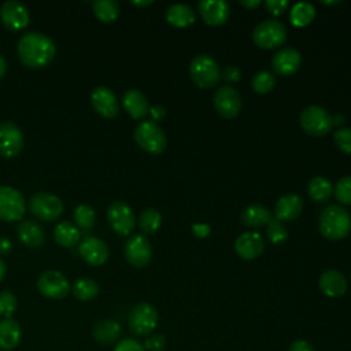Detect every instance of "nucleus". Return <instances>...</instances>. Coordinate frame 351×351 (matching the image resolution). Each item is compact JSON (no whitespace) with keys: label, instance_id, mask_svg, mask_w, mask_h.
Listing matches in <instances>:
<instances>
[{"label":"nucleus","instance_id":"1","mask_svg":"<svg viewBox=\"0 0 351 351\" xmlns=\"http://www.w3.org/2000/svg\"><path fill=\"white\" fill-rule=\"evenodd\" d=\"M55 53V43L44 33L29 32L25 33L18 41V56L27 67H44L52 62Z\"/></svg>","mask_w":351,"mask_h":351},{"label":"nucleus","instance_id":"2","mask_svg":"<svg viewBox=\"0 0 351 351\" xmlns=\"http://www.w3.org/2000/svg\"><path fill=\"white\" fill-rule=\"evenodd\" d=\"M318 226L326 239L341 240L351 230V215L344 207L330 204L321 211Z\"/></svg>","mask_w":351,"mask_h":351},{"label":"nucleus","instance_id":"3","mask_svg":"<svg viewBox=\"0 0 351 351\" xmlns=\"http://www.w3.org/2000/svg\"><path fill=\"white\" fill-rule=\"evenodd\" d=\"M189 74L192 81L203 89L213 88L221 78V70L217 60L207 53H199L192 59Z\"/></svg>","mask_w":351,"mask_h":351},{"label":"nucleus","instance_id":"4","mask_svg":"<svg viewBox=\"0 0 351 351\" xmlns=\"http://www.w3.org/2000/svg\"><path fill=\"white\" fill-rule=\"evenodd\" d=\"M134 141L149 154H160L167 145V138L162 128L152 121L140 122L133 132Z\"/></svg>","mask_w":351,"mask_h":351},{"label":"nucleus","instance_id":"5","mask_svg":"<svg viewBox=\"0 0 351 351\" xmlns=\"http://www.w3.org/2000/svg\"><path fill=\"white\" fill-rule=\"evenodd\" d=\"M252 40L256 47L273 49L282 45L287 40V27L277 19H266L258 23L252 30Z\"/></svg>","mask_w":351,"mask_h":351},{"label":"nucleus","instance_id":"6","mask_svg":"<svg viewBox=\"0 0 351 351\" xmlns=\"http://www.w3.org/2000/svg\"><path fill=\"white\" fill-rule=\"evenodd\" d=\"M299 122L302 129L314 137L325 136L330 132L333 126V118L328 114V111L317 104L307 106L302 110Z\"/></svg>","mask_w":351,"mask_h":351},{"label":"nucleus","instance_id":"7","mask_svg":"<svg viewBox=\"0 0 351 351\" xmlns=\"http://www.w3.org/2000/svg\"><path fill=\"white\" fill-rule=\"evenodd\" d=\"M29 211L41 221H55L63 214V202L53 193L38 192L30 196Z\"/></svg>","mask_w":351,"mask_h":351},{"label":"nucleus","instance_id":"8","mask_svg":"<svg viewBox=\"0 0 351 351\" xmlns=\"http://www.w3.org/2000/svg\"><path fill=\"white\" fill-rule=\"evenodd\" d=\"M158 325L156 308L147 303L140 302L129 313V328L137 336H147L154 332Z\"/></svg>","mask_w":351,"mask_h":351},{"label":"nucleus","instance_id":"9","mask_svg":"<svg viewBox=\"0 0 351 351\" xmlns=\"http://www.w3.org/2000/svg\"><path fill=\"white\" fill-rule=\"evenodd\" d=\"M26 211L22 193L8 185H0V219L14 222L22 219Z\"/></svg>","mask_w":351,"mask_h":351},{"label":"nucleus","instance_id":"10","mask_svg":"<svg viewBox=\"0 0 351 351\" xmlns=\"http://www.w3.org/2000/svg\"><path fill=\"white\" fill-rule=\"evenodd\" d=\"M38 292L48 299H63L70 292L67 278L58 270H45L37 278Z\"/></svg>","mask_w":351,"mask_h":351},{"label":"nucleus","instance_id":"11","mask_svg":"<svg viewBox=\"0 0 351 351\" xmlns=\"http://www.w3.org/2000/svg\"><path fill=\"white\" fill-rule=\"evenodd\" d=\"M107 221L112 230L119 236H128L136 225L132 208L123 202H114L108 206Z\"/></svg>","mask_w":351,"mask_h":351},{"label":"nucleus","instance_id":"12","mask_svg":"<svg viewBox=\"0 0 351 351\" xmlns=\"http://www.w3.org/2000/svg\"><path fill=\"white\" fill-rule=\"evenodd\" d=\"M214 106L222 118L232 119L241 110V96L234 86L223 85L214 95Z\"/></svg>","mask_w":351,"mask_h":351},{"label":"nucleus","instance_id":"13","mask_svg":"<svg viewBox=\"0 0 351 351\" xmlns=\"http://www.w3.org/2000/svg\"><path fill=\"white\" fill-rule=\"evenodd\" d=\"M125 258L134 267H144L152 258V247L144 234L132 236L125 244Z\"/></svg>","mask_w":351,"mask_h":351},{"label":"nucleus","instance_id":"14","mask_svg":"<svg viewBox=\"0 0 351 351\" xmlns=\"http://www.w3.org/2000/svg\"><path fill=\"white\" fill-rule=\"evenodd\" d=\"M23 148V134L19 126L11 121L0 123V155L4 158L16 156Z\"/></svg>","mask_w":351,"mask_h":351},{"label":"nucleus","instance_id":"15","mask_svg":"<svg viewBox=\"0 0 351 351\" xmlns=\"http://www.w3.org/2000/svg\"><path fill=\"white\" fill-rule=\"evenodd\" d=\"M0 19L8 30L18 32L27 26L30 15L21 1L7 0L0 7Z\"/></svg>","mask_w":351,"mask_h":351},{"label":"nucleus","instance_id":"16","mask_svg":"<svg viewBox=\"0 0 351 351\" xmlns=\"http://www.w3.org/2000/svg\"><path fill=\"white\" fill-rule=\"evenodd\" d=\"M78 254L86 263L92 266H100L108 259L110 251L107 244L101 239L95 236H86L82 239V241H80Z\"/></svg>","mask_w":351,"mask_h":351},{"label":"nucleus","instance_id":"17","mask_svg":"<svg viewBox=\"0 0 351 351\" xmlns=\"http://www.w3.org/2000/svg\"><path fill=\"white\" fill-rule=\"evenodd\" d=\"M90 101L96 112L104 118H115L119 112V104L115 93L107 86H97L90 95Z\"/></svg>","mask_w":351,"mask_h":351},{"label":"nucleus","instance_id":"18","mask_svg":"<svg viewBox=\"0 0 351 351\" xmlns=\"http://www.w3.org/2000/svg\"><path fill=\"white\" fill-rule=\"evenodd\" d=\"M197 8L203 21L211 26L223 25L230 14L229 3L225 0H202Z\"/></svg>","mask_w":351,"mask_h":351},{"label":"nucleus","instance_id":"19","mask_svg":"<svg viewBox=\"0 0 351 351\" xmlns=\"http://www.w3.org/2000/svg\"><path fill=\"white\" fill-rule=\"evenodd\" d=\"M302 64V55L295 48H281L273 55V70L280 75H291L299 70Z\"/></svg>","mask_w":351,"mask_h":351},{"label":"nucleus","instance_id":"20","mask_svg":"<svg viewBox=\"0 0 351 351\" xmlns=\"http://www.w3.org/2000/svg\"><path fill=\"white\" fill-rule=\"evenodd\" d=\"M234 250L240 258L251 261L263 252L265 240L256 232H245L236 239Z\"/></svg>","mask_w":351,"mask_h":351},{"label":"nucleus","instance_id":"21","mask_svg":"<svg viewBox=\"0 0 351 351\" xmlns=\"http://www.w3.org/2000/svg\"><path fill=\"white\" fill-rule=\"evenodd\" d=\"M303 210V200L296 193H288L281 196L274 207V215L278 221H293L296 219Z\"/></svg>","mask_w":351,"mask_h":351},{"label":"nucleus","instance_id":"22","mask_svg":"<svg viewBox=\"0 0 351 351\" xmlns=\"http://www.w3.org/2000/svg\"><path fill=\"white\" fill-rule=\"evenodd\" d=\"M18 239L29 248H40L45 243L43 226L33 219H23L16 228Z\"/></svg>","mask_w":351,"mask_h":351},{"label":"nucleus","instance_id":"23","mask_svg":"<svg viewBox=\"0 0 351 351\" xmlns=\"http://www.w3.org/2000/svg\"><path fill=\"white\" fill-rule=\"evenodd\" d=\"M319 289L329 298H339L347 291L346 277L339 270H325L318 280Z\"/></svg>","mask_w":351,"mask_h":351},{"label":"nucleus","instance_id":"24","mask_svg":"<svg viewBox=\"0 0 351 351\" xmlns=\"http://www.w3.org/2000/svg\"><path fill=\"white\" fill-rule=\"evenodd\" d=\"M122 106L133 119H143L149 112L147 97L137 89H129L123 93Z\"/></svg>","mask_w":351,"mask_h":351},{"label":"nucleus","instance_id":"25","mask_svg":"<svg viewBox=\"0 0 351 351\" xmlns=\"http://www.w3.org/2000/svg\"><path fill=\"white\" fill-rule=\"evenodd\" d=\"M22 337V329L19 324L12 318L0 319V350H14Z\"/></svg>","mask_w":351,"mask_h":351},{"label":"nucleus","instance_id":"26","mask_svg":"<svg viewBox=\"0 0 351 351\" xmlns=\"http://www.w3.org/2000/svg\"><path fill=\"white\" fill-rule=\"evenodd\" d=\"M166 19L174 27H186L195 22V11L188 4L176 3L166 8Z\"/></svg>","mask_w":351,"mask_h":351},{"label":"nucleus","instance_id":"27","mask_svg":"<svg viewBox=\"0 0 351 351\" xmlns=\"http://www.w3.org/2000/svg\"><path fill=\"white\" fill-rule=\"evenodd\" d=\"M270 218V211L263 204H251L245 207L241 213V222L252 229H258L267 225Z\"/></svg>","mask_w":351,"mask_h":351},{"label":"nucleus","instance_id":"28","mask_svg":"<svg viewBox=\"0 0 351 351\" xmlns=\"http://www.w3.org/2000/svg\"><path fill=\"white\" fill-rule=\"evenodd\" d=\"M122 333L121 325L114 319H101L93 328V337L100 344L114 343Z\"/></svg>","mask_w":351,"mask_h":351},{"label":"nucleus","instance_id":"29","mask_svg":"<svg viewBox=\"0 0 351 351\" xmlns=\"http://www.w3.org/2000/svg\"><path fill=\"white\" fill-rule=\"evenodd\" d=\"M53 239L59 245L71 248L80 241V230L74 223L62 221L53 229Z\"/></svg>","mask_w":351,"mask_h":351},{"label":"nucleus","instance_id":"30","mask_svg":"<svg viewBox=\"0 0 351 351\" xmlns=\"http://www.w3.org/2000/svg\"><path fill=\"white\" fill-rule=\"evenodd\" d=\"M307 191L314 202H326L333 193V185L325 177L317 176L310 180Z\"/></svg>","mask_w":351,"mask_h":351},{"label":"nucleus","instance_id":"31","mask_svg":"<svg viewBox=\"0 0 351 351\" xmlns=\"http://www.w3.org/2000/svg\"><path fill=\"white\" fill-rule=\"evenodd\" d=\"M71 292L78 300H92L99 295V284L92 278H78L71 285Z\"/></svg>","mask_w":351,"mask_h":351},{"label":"nucleus","instance_id":"32","mask_svg":"<svg viewBox=\"0 0 351 351\" xmlns=\"http://www.w3.org/2000/svg\"><path fill=\"white\" fill-rule=\"evenodd\" d=\"M93 12L104 23L114 22L119 15V4L115 0H95Z\"/></svg>","mask_w":351,"mask_h":351},{"label":"nucleus","instance_id":"33","mask_svg":"<svg viewBox=\"0 0 351 351\" xmlns=\"http://www.w3.org/2000/svg\"><path fill=\"white\" fill-rule=\"evenodd\" d=\"M314 15H315L314 5L307 1H300L292 7L291 22L298 27H303L313 21Z\"/></svg>","mask_w":351,"mask_h":351},{"label":"nucleus","instance_id":"34","mask_svg":"<svg viewBox=\"0 0 351 351\" xmlns=\"http://www.w3.org/2000/svg\"><path fill=\"white\" fill-rule=\"evenodd\" d=\"M162 222V215L160 213L154 208V207H148L145 208L140 217H138V228L144 234H152L155 233Z\"/></svg>","mask_w":351,"mask_h":351},{"label":"nucleus","instance_id":"35","mask_svg":"<svg viewBox=\"0 0 351 351\" xmlns=\"http://www.w3.org/2000/svg\"><path fill=\"white\" fill-rule=\"evenodd\" d=\"M75 226L82 230H89L93 228L96 221V213L89 204H80L74 210Z\"/></svg>","mask_w":351,"mask_h":351},{"label":"nucleus","instance_id":"36","mask_svg":"<svg viewBox=\"0 0 351 351\" xmlns=\"http://www.w3.org/2000/svg\"><path fill=\"white\" fill-rule=\"evenodd\" d=\"M266 237L273 244H281L288 239V229L276 217H271L266 225Z\"/></svg>","mask_w":351,"mask_h":351},{"label":"nucleus","instance_id":"37","mask_svg":"<svg viewBox=\"0 0 351 351\" xmlns=\"http://www.w3.org/2000/svg\"><path fill=\"white\" fill-rule=\"evenodd\" d=\"M277 84L276 75L267 70H262L252 77V88L258 93L270 92Z\"/></svg>","mask_w":351,"mask_h":351},{"label":"nucleus","instance_id":"38","mask_svg":"<svg viewBox=\"0 0 351 351\" xmlns=\"http://www.w3.org/2000/svg\"><path fill=\"white\" fill-rule=\"evenodd\" d=\"M18 307L16 296L11 291L0 292V315L4 318H11Z\"/></svg>","mask_w":351,"mask_h":351},{"label":"nucleus","instance_id":"39","mask_svg":"<svg viewBox=\"0 0 351 351\" xmlns=\"http://www.w3.org/2000/svg\"><path fill=\"white\" fill-rule=\"evenodd\" d=\"M335 196L340 203L351 206V176H344L336 182Z\"/></svg>","mask_w":351,"mask_h":351},{"label":"nucleus","instance_id":"40","mask_svg":"<svg viewBox=\"0 0 351 351\" xmlns=\"http://www.w3.org/2000/svg\"><path fill=\"white\" fill-rule=\"evenodd\" d=\"M333 140L340 151L344 154H351V128H340L335 132Z\"/></svg>","mask_w":351,"mask_h":351},{"label":"nucleus","instance_id":"41","mask_svg":"<svg viewBox=\"0 0 351 351\" xmlns=\"http://www.w3.org/2000/svg\"><path fill=\"white\" fill-rule=\"evenodd\" d=\"M166 344H167V339L165 337V335L155 333L145 340L144 348L148 351H162L166 347Z\"/></svg>","mask_w":351,"mask_h":351},{"label":"nucleus","instance_id":"42","mask_svg":"<svg viewBox=\"0 0 351 351\" xmlns=\"http://www.w3.org/2000/svg\"><path fill=\"white\" fill-rule=\"evenodd\" d=\"M114 351H145V348L136 339H123L115 346Z\"/></svg>","mask_w":351,"mask_h":351},{"label":"nucleus","instance_id":"43","mask_svg":"<svg viewBox=\"0 0 351 351\" xmlns=\"http://www.w3.org/2000/svg\"><path fill=\"white\" fill-rule=\"evenodd\" d=\"M289 3L287 0H266L265 7L273 15H280L288 8Z\"/></svg>","mask_w":351,"mask_h":351},{"label":"nucleus","instance_id":"44","mask_svg":"<svg viewBox=\"0 0 351 351\" xmlns=\"http://www.w3.org/2000/svg\"><path fill=\"white\" fill-rule=\"evenodd\" d=\"M222 78L228 82H237L240 78H241V70L237 67V66H233V64H229L226 66L222 73H221Z\"/></svg>","mask_w":351,"mask_h":351},{"label":"nucleus","instance_id":"45","mask_svg":"<svg viewBox=\"0 0 351 351\" xmlns=\"http://www.w3.org/2000/svg\"><path fill=\"white\" fill-rule=\"evenodd\" d=\"M192 232L197 239H204L210 234L211 226L207 223H195V225H192Z\"/></svg>","mask_w":351,"mask_h":351},{"label":"nucleus","instance_id":"46","mask_svg":"<svg viewBox=\"0 0 351 351\" xmlns=\"http://www.w3.org/2000/svg\"><path fill=\"white\" fill-rule=\"evenodd\" d=\"M288 351H314L313 346L307 341V340H303V339H299L296 341H293L291 346H289V350Z\"/></svg>","mask_w":351,"mask_h":351},{"label":"nucleus","instance_id":"47","mask_svg":"<svg viewBox=\"0 0 351 351\" xmlns=\"http://www.w3.org/2000/svg\"><path fill=\"white\" fill-rule=\"evenodd\" d=\"M149 115L152 118V122L162 121L166 115V108L163 106H154L149 108Z\"/></svg>","mask_w":351,"mask_h":351},{"label":"nucleus","instance_id":"48","mask_svg":"<svg viewBox=\"0 0 351 351\" xmlns=\"http://www.w3.org/2000/svg\"><path fill=\"white\" fill-rule=\"evenodd\" d=\"M12 248V243L10 239L7 237H0V255H5L11 251Z\"/></svg>","mask_w":351,"mask_h":351},{"label":"nucleus","instance_id":"49","mask_svg":"<svg viewBox=\"0 0 351 351\" xmlns=\"http://www.w3.org/2000/svg\"><path fill=\"white\" fill-rule=\"evenodd\" d=\"M240 4L248 10H254L261 4V1L259 0H241Z\"/></svg>","mask_w":351,"mask_h":351},{"label":"nucleus","instance_id":"50","mask_svg":"<svg viewBox=\"0 0 351 351\" xmlns=\"http://www.w3.org/2000/svg\"><path fill=\"white\" fill-rule=\"evenodd\" d=\"M130 3H132L133 5H137V7H145V5L152 4L154 1H152V0H143V1H141V0H140V1H138V0H132Z\"/></svg>","mask_w":351,"mask_h":351},{"label":"nucleus","instance_id":"51","mask_svg":"<svg viewBox=\"0 0 351 351\" xmlns=\"http://www.w3.org/2000/svg\"><path fill=\"white\" fill-rule=\"evenodd\" d=\"M5 273H7V266H5V262H4V261L0 258V282L3 281V278H4Z\"/></svg>","mask_w":351,"mask_h":351},{"label":"nucleus","instance_id":"52","mask_svg":"<svg viewBox=\"0 0 351 351\" xmlns=\"http://www.w3.org/2000/svg\"><path fill=\"white\" fill-rule=\"evenodd\" d=\"M5 70H7V63H5V59H4V58L0 55V78L4 75Z\"/></svg>","mask_w":351,"mask_h":351},{"label":"nucleus","instance_id":"53","mask_svg":"<svg viewBox=\"0 0 351 351\" xmlns=\"http://www.w3.org/2000/svg\"><path fill=\"white\" fill-rule=\"evenodd\" d=\"M324 4H337L339 1H322Z\"/></svg>","mask_w":351,"mask_h":351}]
</instances>
